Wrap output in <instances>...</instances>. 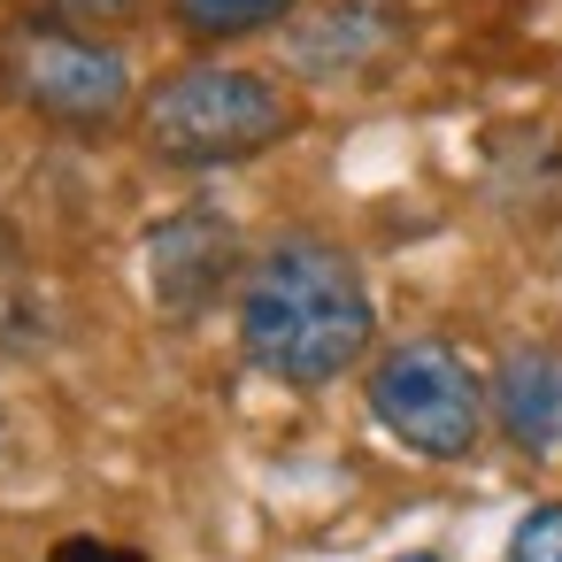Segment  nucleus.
<instances>
[{
    "label": "nucleus",
    "instance_id": "obj_11",
    "mask_svg": "<svg viewBox=\"0 0 562 562\" xmlns=\"http://www.w3.org/2000/svg\"><path fill=\"white\" fill-rule=\"evenodd\" d=\"M55 562H139V554H116V547H93V539H70Z\"/></svg>",
    "mask_w": 562,
    "mask_h": 562
},
{
    "label": "nucleus",
    "instance_id": "obj_12",
    "mask_svg": "<svg viewBox=\"0 0 562 562\" xmlns=\"http://www.w3.org/2000/svg\"><path fill=\"white\" fill-rule=\"evenodd\" d=\"M401 562H447V554H431V547H416V554H401Z\"/></svg>",
    "mask_w": 562,
    "mask_h": 562
},
{
    "label": "nucleus",
    "instance_id": "obj_4",
    "mask_svg": "<svg viewBox=\"0 0 562 562\" xmlns=\"http://www.w3.org/2000/svg\"><path fill=\"white\" fill-rule=\"evenodd\" d=\"M370 416L408 447V454H431V462H454L477 447L485 431V401H477V378L454 347L439 339H401L378 355L370 370Z\"/></svg>",
    "mask_w": 562,
    "mask_h": 562
},
{
    "label": "nucleus",
    "instance_id": "obj_8",
    "mask_svg": "<svg viewBox=\"0 0 562 562\" xmlns=\"http://www.w3.org/2000/svg\"><path fill=\"white\" fill-rule=\"evenodd\" d=\"M170 16H178L193 40H247V32L285 24L293 0H170Z\"/></svg>",
    "mask_w": 562,
    "mask_h": 562
},
{
    "label": "nucleus",
    "instance_id": "obj_5",
    "mask_svg": "<svg viewBox=\"0 0 562 562\" xmlns=\"http://www.w3.org/2000/svg\"><path fill=\"white\" fill-rule=\"evenodd\" d=\"M401 47V16L385 0H331L293 32V63L308 78H362Z\"/></svg>",
    "mask_w": 562,
    "mask_h": 562
},
{
    "label": "nucleus",
    "instance_id": "obj_3",
    "mask_svg": "<svg viewBox=\"0 0 562 562\" xmlns=\"http://www.w3.org/2000/svg\"><path fill=\"white\" fill-rule=\"evenodd\" d=\"M0 86L63 132H109L132 109V63L101 47L93 32L40 24V16L0 40Z\"/></svg>",
    "mask_w": 562,
    "mask_h": 562
},
{
    "label": "nucleus",
    "instance_id": "obj_7",
    "mask_svg": "<svg viewBox=\"0 0 562 562\" xmlns=\"http://www.w3.org/2000/svg\"><path fill=\"white\" fill-rule=\"evenodd\" d=\"M224 262H232V239H224L209 216H186V224H170V232L155 239V293L178 301V308H193L201 293H216Z\"/></svg>",
    "mask_w": 562,
    "mask_h": 562
},
{
    "label": "nucleus",
    "instance_id": "obj_10",
    "mask_svg": "<svg viewBox=\"0 0 562 562\" xmlns=\"http://www.w3.org/2000/svg\"><path fill=\"white\" fill-rule=\"evenodd\" d=\"M55 9H63L70 24H124V16L147 9V0H55Z\"/></svg>",
    "mask_w": 562,
    "mask_h": 562
},
{
    "label": "nucleus",
    "instance_id": "obj_9",
    "mask_svg": "<svg viewBox=\"0 0 562 562\" xmlns=\"http://www.w3.org/2000/svg\"><path fill=\"white\" fill-rule=\"evenodd\" d=\"M508 562H562V501L524 508V524L508 531Z\"/></svg>",
    "mask_w": 562,
    "mask_h": 562
},
{
    "label": "nucleus",
    "instance_id": "obj_1",
    "mask_svg": "<svg viewBox=\"0 0 562 562\" xmlns=\"http://www.w3.org/2000/svg\"><path fill=\"white\" fill-rule=\"evenodd\" d=\"M239 347L278 385H331L370 347V285L331 239H278L239 285Z\"/></svg>",
    "mask_w": 562,
    "mask_h": 562
},
{
    "label": "nucleus",
    "instance_id": "obj_6",
    "mask_svg": "<svg viewBox=\"0 0 562 562\" xmlns=\"http://www.w3.org/2000/svg\"><path fill=\"white\" fill-rule=\"evenodd\" d=\"M493 416H501L508 447L554 454L562 447V355L554 347L501 355V370H493Z\"/></svg>",
    "mask_w": 562,
    "mask_h": 562
},
{
    "label": "nucleus",
    "instance_id": "obj_2",
    "mask_svg": "<svg viewBox=\"0 0 562 562\" xmlns=\"http://www.w3.org/2000/svg\"><path fill=\"white\" fill-rule=\"evenodd\" d=\"M139 132L162 162L178 170H216V162H247L262 147H278L293 132V101L262 78V70H232V63H193L170 70L147 109Z\"/></svg>",
    "mask_w": 562,
    "mask_h": 562
}]
</instances>
